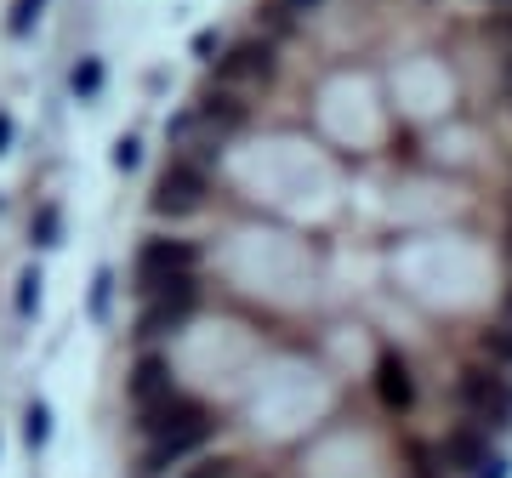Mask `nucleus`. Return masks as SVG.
I'll list each match as a JSON object with an SVG mask.
<instances>
[{
	"label": "nucleus",
	"instance_id": "obj_1",
	"mask_svg": "<svg viewBox=\"0 0 512 478\" xmlns=\"http://www.w3.org/2000/svg\"><path fill=\"white\" fill-rule=\"evenodd\" d=\"M450 405H456L461 422L484 427V433H507L512 427V376L484 365L478 353H467L450 370Z\"/></svg>",
	"mask_w": 512,
	"mask_h": 478
},
{
	"label": "nucleus",
	"instance_id": "obj_2",
	"mask_svg": "<svg viewBox=\"0 0 512 478\" xmlns=\"http://www.w3.org/2000/svg\"><path fill=\"white\" fill-rule=\"evenodd\" d=\"M211 194H217L211 166L194 160L188 148H177V154H165V166L154 171V183H148V217L154 222H188L211 205Z\"/></svg>",
	"mask_w": 512,
	"mask_h": 478
},
{
	"label": "nucleus",
	"instance_id": "obj_3",
	"mask_svg": "<svg viewBox=\"0 0 512 478\" xmlns=\"http://www.w3.org/2000/svg\"><path fill=\"white\" fill-rule=\"evenodd\" d=\"M205 308V279L188 274V279H171L165 291L143 296L137 302V319H131V342L137 348H165L171 336H183Z\"/></svg>",
	"mask_w": 512,
	"mask_h": 478
},
{
	"label": "nucleus",
	"instance_id": "obj_4",
	"mask_svg": "<svg viewBox=\"0 0 512 478\" xmlns=\"http://www.w3.org/2000/svg\"><path fill=\"white\" fill-rule=\"evenodd\" d=\"M200 239H188V234H148L137 239V251H131V291H137V302L154 291H165L171 279H188V274H200Z\"/></svg>",
	"mask_w": 512,
	"mask_h": 478
},
{
	"label": "nucleus",
	"instance_id": "obj_5",
	"mask_svg": "<svg viewBox=\"0 0 512 478\" xmlns=\"http://www.w3.org/2000/svg\"><path fill=\"white\" fill-rule=\"evenodd\" d=\"M365 387H370V399H376V410H382V416H399V422H410L416 405H421V376H416V365H410L393 342L376 348Z\"/></svg>",
	"mask_w": 512,
	"mask_h": 478
},
{
	"label": "nucleus",
	"instance_id": "obj_6",
	"mask_svg": "<svg viewBox=\"0 0 512 478\" xmlns=\"http://www.w3.org/2000/svg\"><path fill=\"white\" fill-rule=\"evenodd\" d=\"M222 86H268L279 80V40H268L262 29L239 40H222V57H211Z\"/></svg>",
	"mask_w": 512,
	"mask_h": 478
},
{
	"label": "nucleus",
	"instance_id": "obj_7",
	"mask_svg": "<svg viewBox=\"0 0 512 478\" xmlns=\"http://www.w3.org/2000/svg\"><path fill=\"white\" fill-rule=\"evenodd\" d=\"M194 109V120H200V131H211L217 143H228V137H239V131L256 120V109L245 103V92L239 86H222V80H211V86H200V97L188 103Z\"/></svg>",
	"mask_w": 512,
	"mask_h": 478
},
{
	"label": "nucleus",
	"instance_id": "obj_8",
	"mask_svg": "<svg viewBox=\"0 0 512 478\" xmlns=\"http://www.w3.org/2000/svg\"><path fill=\"white\" fill-rule=\"evenodd\" d=\"M439 456H444V473L473 478V473H484L501 450H495V433H484V427H473V422H450L439 433Z\"/></svg>",
	"mask_w": 512,
	"mask_h": 478
},
{
	"label": "nucleus",
	"instance_id": "obj_9",
	"mask_svg": "<svg viewBox=\"0 0 512 478\" xmlns=\"http://www.w3.org/2000/svg\"><path fill=\"white\" fill-rule=\"evenodd\" d=\"M177 387V365H171V348H137L126 365V405L143 410L154 405L160 393H171Z\"/></svg>",
	"mask_w": 512,
	"mask_h": 478
},
{
	"label": "nucleus",
	"instance_id": "obj_10",
	"mask_svg": "<svg viewBox=\"0 0 512 478\" xmlns=\"http://www.w3.org/2000/svg\"><path fill=\"white\" fill-rule=\"evenodd\" d=\"M473 353L484 359V365H495V370H507V376H512V325H507V319L473 331Z\"/></svg>",
	"mask_w": 512,
	"mask_h": 478
},
{
	"label": "nucleus",
	"instance_id": "obj_11",
	"mask_svg": "<svg viewBox=\"0 0 512 478\" xmlns=\"http://www.w3.org/2000/svg\"><path fill=\"white\" fill-rule=\"evenodd\" d=\"M171 478H245V461L239 456H211V450H200L194 461H183Z\"/></svg>",
	"mask_w": 512,
	"mask_h": 478
},
{
	"label": "nucleus",
	"instance_id": "obj_12",
	"mask_svg": "<svg viewBox=\"0 0 512 478\" xmlns=\"http://www.w3.org/2000/svg\"><path fill=\"white\" fill-rule=\"evenodd\" d=\"M103 80H109V69H103V57H80L69 69V92L80 97V103H92L97 92H103Z\"/></svg>",
	"mask_w": 512,
	"mask_h": 478
},
{
	"label": "nucleus",
	"instance_id": "obj_13",
	"mask_svg": "<svg viewBox=\"0 0 512 478\" xmlns=\"http://www.w3.org/2000/svg\"><path fill=\"white\" fill-rule=\"evenodd\" d=\"M109 296H114V274L109 268H97V279H92V319L97 325L109 319Z\"/></svg>",
	"mask_w": 512,
	"mask_h": 478
},
{
	"label": "nucleus",
	"instance_id": "obj_14",
	"mask_svg": "<svg viewBox=\"0 0 512 478\" xmlns=\"http://www.w3.org/2000/svg\"><path fill=\"white\" fill-rule=\"evenodd\" d=\"M23 433H29V444H46V433H52V410L40 405H29V416H23Z\"/></svg>",
	"mask_w": 512,
	"mask_h": 478
},
{
	"label": "nucleus",
	"instance_id": "obj_15",
	"mask_svg": "<svg viewBox=\"0 0 512 478\" xmlns=\"http://www.w3.org/2000/svg\"><path fill=\"white\" fill-rule=\"evenodd\" d=\"M57 228H63L57 205H40V211H35V245H57Z\"/></svg>",
	"mask_w": 512,
	"mask_h": 478
},
{
	"label": "nucleus",
	"instance_id": "obj_16",
	"mask_svg": "<svg viewBox=\"0 0 512 478\" xmlns=\"http://www.w3.org/2000/svg\"><path fill=\"white\" fill-rule=\"evenodd\" d=\"M40 6H46V0H18V6H12V23H6V29H12V35H29V23L40 18Z\"/></svg>",
	"mask_w": 512,
	"mask_h": 478
},
{
	"label": "nucleus",
	"instance_id": "obj_17",
	"mask_svg": "<svg viewBox=\"0 0 512 478\" xmlns=\"http://www.w3.org/2000/svg\"><path fill=\"white\" fill-rule=\"evenodd\" d=\"M137 160H143V148H137V137H120V143H114V166H120V171H131Z\"/></svg>",
	"mask_w": 512,
	"mask_h": 478
},
{
	"label": "nucleus",
	"instance_id": "obj_18",
	"mask_svg": "<svg viewBox=\"0 0 512 478\" xmlns=\"http://www.w3.org/2000/svg\"><path fill=\"white\" fill-rule=\"evenodd\" d=\"M211 52H222V29H200V35H194V57L211 63Z\"/></svg>",
	"mask_w": 512,
	"mask_h": 478
},
{
	"label": "nucleus",
	"instance_id": "obj_19",
	"mask_svg": "<svg viewBox=\"0 0 512 478\" xmlns=\"http://www.w3.org/2000/svg\"><path fill=\"white\" fill-rule=\"evenodd\" d=\"M40 302V274H23V291H18V313H29Z\"/></svg>",
	"mask_w": 512,
	"mask_h": 478
},
{
	"label": "nucleus",
	"instance_id": "obj_20",
	"mask_svg": "<svg viewBox=\"0 0 512 478\" xmlns=\"http://www.w3.org/2000/svg\"><path fill=\"white\" fill-rule=\"evenodd\" d=\"M490 35L501 40V46H512V6H501V12H495V23H490Z\"/></svg>",
	"mask_w": 512,
	"mask_h": 478
},
{
	"label": "nucleus",
	"instance_id": "obj_21",
	"mask_svg": "<svg viewBox=\"0 0 512 478\" xmlns=\"http://www.w3.org/2000/svg\"><path fill=\"white\" fill-rule=\"evenodd\" d=\"M285 12H296V18H308V12H325V0H279Z\"/></svg>",
	"mask_w": 512,
	"mask_h": 478
},
{
	"label": "nucleus",
	"instance_id": "obj_22",
	"mask_svg": "<svg viewBox=\"0 0 512 478\" xmlns=\"http://www.w3.org/2000/svg\"><path fill=\"white\" fill-rule=\"evenodd\" d=\"M501 257L512 262V200H507V217H501Z\"/></svg>",
	"mask_w": 512,
	"mask_h": 478
},
{
	"label": "nucleus",
	"instance_id": "obj_23",
	"mask_svg": "<svg viewBox=\"0 0 512 478\" xmlns=\"http://www.w3.org/2000/svg\"><path fill=\"white\" fill-rule=\"evenodd\" d=\"M6 143H12V114L0 109V154H6Z\"/></svg>",
	"mask_w": 512,
	"mask_h": 478
},
{
	"label": "nucleus",
	"instance_id": "obj_24",
	"mask_svg": "<svg viewBox=\"0 0 512 478\" xmlns=\"http://www.w3.org/2000/svg\"><path fill=\"white\" fill-rule=\"evenodd\" d=\"M473 478H507V461L495 456V461H490V467H484V473H473Z\"/></svg>",
	"mask_w": 512,
	"mask_h": 478
},
{
	"label": "nucleus",
	"instance_id": "obj_25",
	"mask_svg": "<svg viewBox=\"0 0 512 478\" xmlns=\"http://www.w3.org/2000/svg\"><path fill=\"white\" fill-rule=\"evenodd\" d=\"M501 319H507V325H512V279H507V285H501Z\"/></svg>",
	"mask_w": 512,
	"mask_h": 478
},
{
	"label": "nucleus",
	"instance_id": "obj_26",
	"mask_svg": "<svg viewBox=\"0 0 512 478\" xmlns=\"http://www.w3.org/2000/svg\"><path fill=\"white\" fill-rule=\"evenodd\" d=\"M507 120H512V92H507Z\"/></svg>",
	"mask_w": 512,
	"mask_h": 478
},
{
	"label": "nucleus",
	"instance_id": "obj_27",
	"mask_svg": "<svg viewBox=\"0 0 512 478\" xmlns=\"http://www.w3.org/2000/svg\"><path fill=\"white\" fill-rule=\"evenodd\" d=\"M507 171H512V166H507Z\"/></svg>",
	"mask_w": 512,
	"mask_h": 478
}]
</instances>
